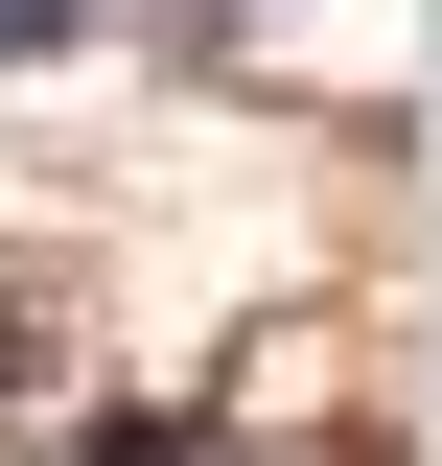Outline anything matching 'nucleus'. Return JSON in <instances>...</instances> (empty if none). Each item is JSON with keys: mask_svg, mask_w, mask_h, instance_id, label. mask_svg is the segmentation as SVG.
<instances>
[{"mask_svg": "<svg viewBox=\"0 0 442 466\" xmlns=\"http://www.w3.org/2000/svg\"><path fill=\"white\" fill-rule=\"evenodd\" d=\"M70 24H94V0H0V70H24V47H70Z\"/></svg>", "mask_w": 442, "mask_h": 466, "instance_id": "nucleus-1", "label": "nucleus"}]
</instances>
